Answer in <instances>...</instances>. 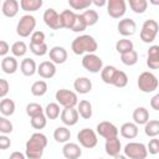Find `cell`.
<instances>
[{
	"label": "cell",
	"instance_id": "obj_1",
	"mask_svg": "<svg viewBox=\"0 0 159 159\" xmlns=\"http://www.w3.org/2000/svg\"><path fill=\"white\" fill-rule=\"evenodd\" d=\"M47 145V138L42 133H34L25 144V157L29 159H40Z\"/></svg>",
	"mask_w": 159,
	"mask_h": 159
},
{
	"label": "cell",
	"instance_id": "obj_2",
	"mask_svg": "<svg viewBox=\"0 0 159 159\" xmlns=\"http://www.w3.org/2000/svg\"><path fill=\"white\" fill-rule=\"evenodd\" d=\"M98 48V43L91 35H81L77 36L72 43L71 50L75 55H83V53H94Z\"/></svg>",
	"mask_w": 159,
	"mask_h": 159
},
{
	"label": "cell",
	"instance_id": "obj_3",
	"mask_svg": "<svg viewBox=\"0 0 159 159\" xmlns=\"http://www.w3.org/2000/svg\"><path fill=\"white\" fill-rule=\"evenodd\" d=\"M138 88L144 93H152L158 88V78L154 73L144 71L138 77Z\"/></svg>",
	"mask_w": 159,
	"mask_h": 159
},
{
	"label": "cell",
	"instance_id": "obj_4",
	"mask_svg": "<svg viewBox=\"0 0 159 159\" xmlns=\"http://www.w3.org/2000/svg\"><path fill=\"white\" fill-rule=\"evenodd\" d=\"M36 27V19L32 15H24L16 25V34L20 37H29Z\"/></svg>",
	"mask_w": 159,
	"mask_h": 159
},
{
	"label": "cell",
	"instance_id": "obj_5",
	"mask_svg": "<svg viewBox=\"0 0 159 159\" xmlns=\"http://www.w3.org/2000/svg\"><path fill=\"white\" fill-rule=\"evenodd\" d=\"M124 155L129 159H145L148 157V150L145 144L138 142H130L123 148Z\"/></svg>",
	"mask_w": 159,
	"mask_h": 159
},
{
	"label": "cell",
	"instance_id": "obj_6",
	"mask_svg": "<svg viewBox=\"0 0 159 159\" xmlns=\"http://www.w3.org/2000/svg\"><path fill=\"white\" fill-rule=\"evenodd\" d=\"M158 29H159V26L155 20H153V19L145 20L143 22V26H142V30L139 34L140 40L145 43H152L158 35Z\"/></svg>",
	"mask_w": 159,
	"mask_h": 159
},
{
	"label": "cell",
	"instance_id": "obj_7",
	"mask_svg": "<svg viewBox=\"0 0 159 159\" xmlns=\"http://www.w3.org/2000/svg\"><path fill=\"white\" fill-rule=\"evenodd\" d=\"M55 98L57 101L58 106H62L63 108H68V107H75L78 103V97L73 91L66 89V88H61L55 93Z\"/></svg>",
	"mask_w": 159,
	"mask_h": 159
},
{
	"label": "cell",
	"instance_id": "obj_8",
	"mask_svg": "<svg viewBox=\"0 0 159 159\" xmlns=\"http://www.w3.org/2000/svg\"><path fill=\"white\" fill-rule=\"evenodd\" d=\"M77 139H78V143L83 147V148H87V149H92L97 145L98 143V138H97V133L91 129V128H83L78 132L77 134Z\"/></svg>",
	"mask_w": 159,
	"mask_h": 159
},
{
	"label": "cell",
	"instance_id": "obj_9",
	"mask_svg": "<svg viewBox=\"0 0 159 159\" xmlns=\"http://www.w3.org/2000/svg\"><path fill=\"white\" fill-rule=\"evenodd\" d=\"M82 66L91 73H98L103 68V61L96 53H86L82 58Z\"/></svg>",
	"mask_w": 159,
	"mask_h": 159
},
{
	"label": "cell",
	"instance_id": "obj_10",
	"mask_svg": "<svg viewBox=\"0 0 159 159\" xmlns=\"http://www.w3.org/2000/svg\"><path fill=\"white\" fill-rule=\"evenodd\" d=\"M107 12L113 19H120L127 11V4L124 0H109L107 1Z\"/></svg>",
	"mask_w": 159,
	"mask_h": 159
},
{
	"label": "cell",
	"instance_id": "obj_11",
	"mask_svg": "<svg viewBox=\"0 0 159 159\" xmlns=\"http://www.w3.org/2000/svg\"><path fill=\"white\" fill-rule=\"evenodd\" d=\"M97 134L101 135L102 138L104 139H109V138H114V137H118V128L111 123V122H107V120H103V122H99L97 124Z\"/></svg>",
	"mask_w": 159,
	"mask_h": 159
},
{
	"label": "cell",
	"instance_id": "obj_12",
	"mask_svg": "<svg viewBox=\"0 0 159 159\" xmlns=\"http://www.w3.org/2000/svg\"><path fill=\"white\" fill-rule=\"evenodd\" d=\"M60 118H61V122L67 125V127H72L75 124H77L78 122V112L75 107H68V108H63L60 113Z\"/></svg>",
	"mask_w": 159,
	"mask_h": 159
},
{
	"label": "cell",
	"instance_id": "obj_13",
	"mask_svg": "<svg viewBox=\"0 0 159 159\" xmlns=\"http://www.w3.org/2000/svg\"><path fill=\"white\" fill-rule=\"evenodd\" d=\"M117 29H118V32L127 37V36H132L135 34L137 31V24L133 19H129V17H125V19H122L119 20L118 25H117Z\"/></svg>",
	"mask_w": 159,
	"mask_h": 159
},
{
	"label": "cell",
	"instance_id": "obj_14",
	"mask_svg": "<svg viewBox=\"0 0 159 159\" xmlns=\"http://www.w3.org/2000/svg\"><path fill=\"white\" fill-rule=\"evenodd\" d=\"M43 21L45 24L52 29V30H58L61 29V24H60V14L52 9V7H48L43 12Z\"/></svg>",
	"mask_w": 159,
	"mask_h": 159
},
{
	"label": "cell",
	"instance_id": "obj_15",
	"mask_svg": "<svg viewBox=\"0 0 159 159\" xmlns=\"http://www.w3.org/2000/svg\"><path fill=\"white\" fill-rule=\"evenodd\" d=\"M50 60L52 63L55 65H61V63H65L66 60H67V51L65 47L62 46H53L50 52Z\"/></svg>",
	"mask_w": 159,
	"mask_h": 159
},
{
	"label": "cell",
	"instance_id": "obj_16",
	"mask_svg": "<svg viewBox=\"0 0 159 159\" xmlns=\"http://www.w3.org/2000/svg\"><path fill=\"white\" fill-rule=\"evenodd\" d=\"M62 154L66 159H78L82 155V149L77 143L67 142L62 148Z\"/></svg>",
	"mask_w": 159,
	"mask_h": 159
},
{
	"label": "cell",
	"instance_id": "obj_17",
	"mask_svg": "<svg viewBox=\"0 0 159 159\" xmlns=\"http://www.w3.org/2000/svg\"><path fill=\"white\" fill-rule=\"evenodd\" d=\"M36 72L40 75V77H42L45 80H48V78H52L56 75V66L51 61H42L39 65Z\"/></svg>",
	"mask_w": 159,
	"mask_h": 159
},
{
	"label": "cell",
	"instance_id": "obj_18",
	"mask_svg": "<svg viewBox=\"0 0 159 159\" xmlns=\"http://www.w3.org/2000/svg\"><path fill=\"white\" fill-rule=\"evenodd\" d=\"M20 4L16 0H5L1 4V12L6 17H15L19 12Z\"/></svg>",
	"mask_w": 159,
	"mask_h": 159
},
{
	"label": "cell",
	"instance_id": "obj_19",
	"mask_svg": "<svg viewBox=\"0 0 159 159\" xmlns=\"http://www.w3.org/2000/svg\"><path fill=\"white\" fill-rule=\"evenodd\" d=\"M104 150H106V153H107L109 157H116V155H118V154L120 153V150H122V144H120V140L118 139V137L106 139Z\"/></svg>",
	"mask_w": 159,
	"mask_h": 159
},
{
	"label": "cell",
	"instance_id": "obj_20",
	"mask_svg": "<svg viewBox=\"0 0 159 159\" xmlns=\"http://www.w3.org/2000/svg\"><path fill=\"white\" fill-rule=\"evenodd\" d=\"M148 57H147V65L150 70H158L159 68V46L153 45L148 50Z\"/></svg>",
	"mask_w": 159,
	"mask_h": 159
},
{
	"label": "cell",
	"instance_id": "obj_21",
	"mask_svg": "<svg viewBox=\"0 0 159 159\" xmlns=\"http://www.w3.org/2000/svg\"><path fill=\"white\" fill-rule=\"evenodd\" d=\"M73 88L80 94H87L92 89V82L87 77H78L73 82Z\"/></svg>",
	"mask_w": 159,
	"mask_h": 159
},
{
	"label": "cell",
	"instance_id": "obj_22",
	"mask_svg": "<svg viewBox=\"0 0 159 159\" xmlns=\"http://www.w3.org/2000/svg\"><path fill=\"white\" fill-rule=\"evenodd\" d=\"M120 135L127 139H133L138 135V125L133 122H125L120 127Z\"/></svg>",
	"mask_w": 159,
	"mask_h": 159
},
{
	"label": "cell",
	"instance_id": "obj_23",
	"mask_svg": "<svg viewBox=\"0 0 159 159\" xmlns=\"http://www.w3.org/2000/svg\"><path fill=\"white\" fill-rule=\"evenodd\" d=\"M17 67H19V63L14 56H5L1 61V70L7 75L15 73L17 71Z\"/></svg>",
	"mask_w": 159,
	"mask_h": 159
},
{
	"label": "cell",
	"instance_id": "obj_24",
	"mask_svg": "<svg viewBox=\"0 0 159 159\" xmlns=\"http://www.w3.org/2000/svg\"><path fill=\"white\" fill-rule=\"evenodd\" d=\"M20 70H21V73L24 76H27V77H31L36 73L37 71V66H36V62L32 60V58H24L21 61V65H20Z\"/></svg>",
	"mask_w": 159,
	"mask_h": 159
},
{
	"label": "cell",
	"instance_id": "obj_25",
	"mask_svg": "<svg viewBox=\"0 0 159 159\" xmlns=\"http://www.w3.org/2000/svg\"><path fill=\"white\" fill-rule=\"evenodd\" d=\"M132 117H133V120L137 125H142L149 120V112L145 107H138L133 111Z\"/></svg>",
	"mask_w": 159,
	"mask_h": 159
},
{
	"label": "cell",
	"instance_id": "obj_26",
	"mask_svg": "<svg viewBox=\"0 0 159 159\" xmlns=\"http://www.w3.org/2000/svg\"><path fill=\"white\" fill-rule=\"evenodd\" d=\"M75 17L76 14L72 10H63L60 14V24H61V29H70L72 27L73 22H75Z\"/></svg>",
	"mask_w": 159,
	"mask_h": 159
},
{
	"label": "cell",
	"instance_id": "obj_27",
	"mask_svg": "<svg viewBox=\"0 0 159 159\" xmlns=\"http://www.w3.org/2000/svg\"><path fill=\"white\" fill-rule=\"evenodd\" d=\"M77 112L83 119H89L92 117V104L87 99H82L77 103Z\"/></svg>",
	"mask_w": 159,
	"mask_h": 159
},
{
	"label": "cell",
	"instance_id": "obj_28",
	"mask_svg": "<svg viewBox=\"0 0 159 159\" xmlns=\"http://www.w3.org/2000/svg\"><path fill=\"white\" fill-rule=\"evenodd\" d=\"M0 113L4 117H10L15 113V102L10 98H2L0 102Z\"/></svg>",
	"mask_w": 159,
	"mask_h": 159
},
{
	"label": "cell",
	"instance_id": "obj_29",
	"mask_svg": "<svg viewBox=\"0 0 159 159\" xmlns=\"http://www.w3.org/2000/svg\"><path fill=\"white\" fill-rule=\"evenodd\" d=\"M53 138L57 143H67L71 138V132L67 127H57L53 132Z\"/></svg>",
	"mask_w": 159,
	"mask_h": 159
},
{
	"label": "cell",
	"instance_id": "obj_30",
	"mask_svg": "<svg viewBox=\"0 0 159 159\" xmlns=\"http://www.w3.org/2000/svg\"><path fill=\"white\" fill-rule=\"evenodd\" d=\"M144 133L150 138H157V135L159 134V120L158 119L148 120L144 124Z\"/></svg>",
	"mask_w": 159,
	"mask_h": 159
},
{
	"label": "cell",
	"instance_id": "obj_31",
	"mask_svg": "<svg viewBox=\"0 0 159 159\" xmlns=\"http://www.w3.org/2000/svg\"><path fill=\"white\" fill-rule=\"evenodd\" d=\"M117 72V68L114 66H103V68L101 70V78L104 83L107 84H112L113 82V78H114V75Z\"/></svg>",
	"mask_w": 159,
	"mask_h": 159
},
{
	"label": "cell",
	"instance_id": "obj_32",
	"mask_svg": "<svg viewBox=\"0 0 159 159\" xmlns=\"http://www.w3.org/2000/svg\"><path fill=\"white\" fill-rule=\"evenodd\" d=\"M19 4L24 11L34 12L42 6V0H21Z\"/></svg>",
	"mask_w": 159,
	"mask_h": 159
},
{
	"label": "cell",
	"instance_id": "obj_33",
	"mask_svg": "<svg viewBox=\"0 0 159 159\" xmlns=\"http://www.w3.org/2000/svg\"><path fill=\"white\" fill-rule=\"evenodd\" d=\"M60 113H61L60 106H58L57 103H53V102L48 103V104L46 106V108L43 109L45 117L48 118V119H52V120H53V119H57V118L60 117Z\"/></svg>",
	"mask_w": 159,
	"mask_h": 159
},
{
	"label": "cell",
	"instance_id": "obj_34",
	"mask_svg": "<svg viewBox=\"0 0 159 159\" xmlns=\"http://www.w3.org/2000/svg\"><path fill=\"white\" fill-rule=\"evenodd\" d=\"M116 50H117V52H119L122 55V53H125V52H129V51L134 50V45L128 39H120L116 43Z\"/></svg>",
	"mask_w": 159,
	"mask_h": 159
},
{
	"label": "cell",
	"instance_id": "obj_35",
	"mask_svg": "<svg viewBox=\"0 0 159 159\" xmlns=\"http://www.w3.org/2000/svg\"><path fill=\"white\" fill-rule=\"evenodd\" d=\"M46 92H47V83H46L45 81L40 80V81H36V82L32 83V86H31V93H32L34 96L41 97V96H43Z\"/></svg>",
	"mask_w": 159,
	"mask_h": 159
},
{
	"label": "cell",
	"instance_id": "obj_36",
	"mask_svg": "<svg viewBox=\"0 0 159 159\" xmlns=\"http://www.w3.org/2000/svg\"><path fill=\"white\" fill-rule=\"evenodd\" d=\"M11 52L14 55V57H22L25 56V53L27 52V46L24 41H16L11 45Z\"/></svg>",
	"mask_w": 159,
	"mask_h": 159
},
{
	"label": "cell",
	"instance_id": "obj_37",
	"mask_svg": "<svg viewBox=\"0 0 159 159\" xmlns=\"http://www.w3.org/2000/svg\"><path fill=\"white\" fill-rule=\"evenodd\" d=\"M120 61L125 66H133V65H135L138 62V53H137V51L132 50L129 52L122 53L120 55Z\"/></svg>",
	"mask_w": 159,
	"mask_h": 159
},
{
	"label": "cell",
	"instance_id": "obj_38",
	"mask_svg": "<svg viewBox=\"0 0 159 159\" xmlns=\"http://www.w3.org/2000/svg\"><path fill=\"white\" fill-rule=\"evenodd\" d=\"M112 84L116 86V87H118V88H123V87H125V86L128 84V76H127V73L123 72V71L117 70Z\"/></svg>",
	"mask_w": 159,
	"mask_h": 159
},
{
	"label": "cell",
	"instance_id": "obj_39",
	"mask_svg": "<svg viewBox=\"0 0 159 159\" xmlns=\"http://www.w3.org/2000/svg\"><path fill=\"white\" fill-rule=\"evenodd\" d=\"M129 7L135 14H143L148 7L147 0H129Z\"/></svg>",
	"mask_w": 159,
	"mask_h": 159
},
{
	"label": "cell",
	"instance_id": "obj_40",
	"mask_svg": "<svg viewBox=\"0 0 159 159\" xmlns=\"http://www.w3.org/2000/svg\"><path fill=\"white\" fill-rule=\"evenodd\" d=\"M82 16H83V19H84V21H86L87 27H88V26H93V25H96L97 21H98V19H99L98 12H97L96 10H91V9L86 10L84 12H82Z\"/></svg>",
	"mask_w": 159,
	"mask_h": 159
},
{
	"label": "cell",
	"instance_id": "obj_41",
	"mask_svg": "<svg viewBox=\"0 0 159 159\" xmlns=\"http://www.w3.org/2000/svg\"><path fill=\"white\" fill-rule=\"evenodd\" d=\"M87 29V25H86V21L82 16V14H76V17H75V22L71 27L72 31L75 32H82Z\"/></svg>",
	"mask_w": 159,
	"mask_h": 159
},
{
	"label": "cell",
	"instance_id": "obj_42",
	"mask_svg": "<svg viewBox=\"0 0 159 159\" xmlns=\"http://www.w3.org/2000/svg\"><path fill=\"white\" fill-rule=\"evenodd\" d=\"M26 114L30 118L36 117V116H40V114H43V108L39 103H29L26 106Z\"/></svg>",
	"mask_w": 159,
	"mask_h": 159
},
{
	"label": "cell",
	"instance_id": "obj_43",
	"mask_svg": "<svg viewBox=\"0 0 159 159\" xmlns=\"http://www.w3.org/2000/svg\"><path fill=\"white\" fill-rule=\"evenodd\" d=\"M46 123H47V118L45 117V114H40V116L32 117L31 120H30L31 127L35 128V129H43L46 127Z\"/></svg>",
	"mask_w": 159,
	"mask_h": 159
},
{
	"label": "cell",
	"instance_id": "obj_44",
	"mask_svg": "<svg viewBox=\"0 0 159 159\" xmlns=\"http://www.w3.org/2000/svg\"><path fill=\"white\" fill-rule=\"evenodd\" d=\"M30 51H31L34 55H36V56H45V55L48 52V47H47L46 42L39 43V45H36V43H30Z\"/></svg>",
	"mask_w": 159,
	"mask_h": 159
},
{
	"label": "cell",
	"instance_id": "obj_45",
	"mask_svg": "<svg viewBox=\"0 0 159 159\" xmlns=\"http://www.w3.org/2000/svg\"><path fill=\"white\" fill-rule=\"evenodd\" d=\"M68 4L73 10H84L92 5V1L91 0H68Z\"/></svg>",
	"mask_w": 159,
	"mask_h": 159
},
{
	"label": "cell",
	"instance_id": "obj_46",
	"mask_svg": "<svg viewBox=\"0 0 159 159\" xmlns=\"http://www.w3.org/2000/svg\"><path fill=\"white\" fill-rule=\"evenodd\" d=\"M14 127H12V123L4 116L0 117V133L2 134H10L12 132Z\"/></svg>",
	"mask_w": 159,
	"mask_h": 159
},
{
	"label": "cell",
	"instance_id": "obj_47",
	"mask_svg": "<svg viewBox=\"0 0 159 159\" xmlns=\"http://www.w3.org/2000/svg\"><path fill=\"white\" fill-rule=\"evenodd\" d=\"M145 147H147V150L149 154H153V155L158 154L159 153V139H157V138L150 139L148 145H145Z\"/></svg>",
	"mask_w": 159,
	"mask_h": 159
},
{
	"label": "cell",
	"instance_id": "obj_48",
	"mask_svg": "<svg viewBox=\"0 0 159 159\" xmlns=\"http://www.w3.org/2000/svg\"><path fill=\"white\" fill-rule=\"evenodd\" d=\"M45 42V34L42 31H34L31 34V41L30 43H43Z\"/></svg>",
	"mask_w": 159,
	"mask_h": 159
},
{
	"label": "cell",
	"instance_id": "obj_49",
	"mask_svg": "<svg viewBox=\"0 0 159 159\" xmlns=\"http://www.w3.org/2000/svg\"><path fill=\"white\" fill-rule=\"evenodd\" d=\"M9 82L4 78H0V98H5V96L9 93Z\"/></svg>",
	"mask_w": 159,
	"mask_h": 159
},
{
	"label": "cell",
	"instance_id": "obj_50",
	"mask_svg": "<svg viewBox=\"0 0 159 159\" xmlns=\"http://www.w3.org/2000/svg\"><path fill=\"white\" fill-rule=\"evenodd\" d=\"M11 145V140L6 134L0 135V150H6L7 148H10Z\"/></svg>",
	"mask_w": 159,
	"mask_h": 159
},
{
	"label": "cell",
	"instance_id": "obj_51",
	"mask_svg": "<svg viewBox=\"0 0 159 159\" xmlns=\"http://www.w3.org/2000/svg\"><path fill=\"white\" fill-rule=\"evenodd\" d=\"M9 51H10L9 43L4 40H0V56H6Z\"/></svg>",
	"mask_w": 159,
	"mask_h": 159
},
{
	"label": "cell",
	"instance_id": "obj_52",
	"mask_svg": "<svg viewBox=\"0 0 159 159\" xmlns=\"http://www.w3.org/2000/svg\"><path fill=\"white\" fill-rule=\"evenodd\" d=\"M150 107L154 111H159V94L153 96V98L150 99Z\"/></svg>",
	"mask_w": 159,
	"mask_h": 159
},
{
	"label": "cell",
	"instance_id": "obj_53",
	"mask_svg": "<svg viewBox=\"0 0 159 159\" xmlns=\"http://www.w3.org/2000/svg\"><path fill=\"white\" fill-rule=\"evenodd\" d=\"M9 159H26L25 154H22L21 152H12L9 157Z\"/></svg>",
	"mask_w": 159,
	"mask_h": 159
},
{
	"label": "cell",
	"instance_id": "obj_54",
	"mask_svg": "<svg viewBox=\"0 0 159 159\" xmlns=\"http://www.w3.org/2000/svg\"><path fill=\"white\" fill-rule=\"evenodd\" d=\"M92 4H94L96 6H99V7H101V6H104V5L107 4V1H106V0H99V1H98V0H93Z\"/></svg>",
	"mask_w": 159,
	"mask_h": 159
},
{
	"label": "cell",
	"instance_id": "obj_55",
	"mask_svg": "<svg viewBox=\"0 0 159 159\" xmlns=\"http://www.w3.org/2000/svg\"><path fill=\"white\" fill-rule=\"evenodd\" d=\"M114 159H128L125 155H122V154H118V155H116V157H113Z\"/></svg>",
	"mask_w": 159,
	"mask_h": 159
},
{
	"label": "cell",
	"instance_id": "obj_56",
	"mask_svg": "<svg viewBox=\"0 0 159 159\" xmlns=\"http://www.w3.org/2000/svg\"><path fill=\"white\" fill-rule=\"evenodd\" d=\"M0 6H1V2H0Z\"/></svg>",
	"mask_w": 159,
	"mask_h": 159
},
{
	"label": "cell",
	"instance_id": "obj_57",
	"mask_svg": "<svg viewBox=\"0 0 159 159\" xmlns=\"http://www.w3.org/2000/svg\"><path fill=\"white\" fill-rule=\"evenodd\" d=\"M99 159H102V158H99Z\"/></svg>",
	"mask_w": 159,
	"mask_h": 159
}]
</instances>
